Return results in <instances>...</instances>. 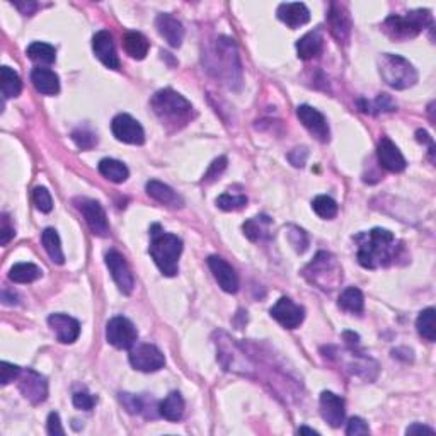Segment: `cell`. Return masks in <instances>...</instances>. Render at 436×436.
Masks as SVG:
<instances>
[{
  "label": "cell",
  "instance_id": "6da1fadb",
  "mask_svg": "<svg viewBox=\"0 0 436 436\" xmlns=\"http://www.w3.org/2000/svg\"><path fill=\"white\" fill-rule=\"evenodd\" d=\"M358 242V262L367 269L385 268L397 257L395 237L385 229H374L370 232L353 237Z\"/></svg>",
  "mask_w": 436,
  "mask_h": 436
},
{
  "label": "cell",
  "instance_id": "7a4b0ae2",
  "mask_svg": "<svg viewBox=\"0 0 436 436\" xmlns=\"http://www.w3.org/2000/svg\"><path fill=\"white\" fill-rule=\"evenodd\" d=\"M152 242H150V256L157 268L164 276L177 275V262H179L181 253H183V240L174 233L162 232L161 225H152L150 229Z\"/></svg>",
  "mask_w": 436,
  "mask_h": 436
},
{
  "label": "cell",
  "instance_id": "3957f363",
  "mask_svg": "<svg viewBox=\"0 0 436 436\" xmlns=\"http://www.w3.org/2000/svg\"><path fill=\"white\" fill-rule=\"evenodd\" d=\"M150 104L162 123L174 126H177V123L186 125L191 118V113H193L191 102L172 89H162V91L155 92Z\"/></svg>",
  "mask_w": 436,
  "mask_h": 436
},
{
  "label": "cell",
  "instance_id": "277c9868",
  "mask_svg": "<svg viewBox=\"0 0 436 436\" xmlns=\"http://www.w3.org/2000/svg\"><path fill=\"white\" fill-rule=\"evenodd\" d=\"M433 24V16L430 10H413L406 16H389L384 23V33L391 40L406 41L416 38L428 26Z\"/></svg>",
  "mask_w": 436,
  "mask_h": 436
},
{
  "label": "cell",
  "instance_id": "5b68a950",
  "mask_svg": "<svg viewBox=\"0 0 436 436\" xmlns=\"http://www.w3.org/2000/svg\"><path fill=\"white\" fill-rule=\"evenodd\" d=\"M303 276L324 292H332L341 283V266L329 253H319L303 269Z\"/></svg>",
  "mask_w": 436,
  "mask_h": 436
},
{
  "label": "cell",
  "instance_id": "8992f818",
  "mask_svg": "<svg viewBox=\"0 0 436 436\" xmlns=\"http://www.w3.org/2000/svg\"><path fill=\"white\" fill-rule=\"evenodd\" d=\"M214 65L211 69L217 70V77L225 80L230 87L233 84H240L242 77V69H240V60L237 55L236 43L229 38H218L215 43Z\"/></svg>",
  "mask_w": 436,
  "mask_h": 436
},
{
  "label": "cell",
  "instance_id": "52a82bcc",
  "mask_svg": "<svg viewBox=\"0 0 436 436\" xmlns=\"http://www.w3.org/2000/svg\"><path fill=\"white\" fill-rule=\"evenodd\" d=\"M380 73L382 79L397 91L409 89L417 82V72L413 63L392 53H385L380 56Z\"/></svg>",
  "mask_w": 436,
  "mask_h": 436
},
{
  "label": "cell",
  "instance_id": "ba28073f",
  "mask_svg": "<svg viewBox=\"0 0 436 436\" xmlns=\"http://www.w3.org/2000/svg\"><path fill=\"white\" fill-rule=\"evenodd\" d=\"M106 339L118 349H131L138 339L137 328L126 317H113L106 325Z\"/></svg>",
  "mask_w": 436,
  "mask_h": 436
},
{
  "label": "cell",
  "instance_id": "9c48e42d",
  "mask_svg": "<svg viewBox=\"0 0 436 436\" xmlns=\"http://www.w3.org/2000/svg\"><path fill=\"white\" fill-rule=\"evenodd\" d=\"M130 363L135 370L150 374V371H157L161 368H164L165 358L164 353L157 346L140 345L130 351Z\"/></svg>",
  "mask_w": 436,
  "mask_h": 436
},
{
  "label": "cell",
  "instance_id": "30bf717a",
  "mask_svg": "<svg viewBox=\"0 0 436 436\" xmlns=\"http://www.w3.org/2000/svg\"><path fill=\"white\" fill-rule=\"evenodd\" d=\"M19 391L31 404L38 406L48 397V382L43 375L27 368L19 375Z\"/></svg>",
  "mask_w": 436,
  "mask_h": 436
},
{
  "label": "cell",
  "instance_id": "8fae6325",
  "mask_svg": "<svg viewBox=\"0 0 436 436\" xmlns=\"http://www.w3.org/2000/svg\"><path fill=\"white\" fill-rule=\"evenodd\" d=\"M106 264H108L109 273H111L113 279H115V283L118 285L119 292H122L123 295H130V293L133 292L135 278L125 257H123L118 251H109V253L106 254Z\"/></svg>",
  "mask_w": 436,
  "mask_h": 436
},
{
  "label": "cell",
  "instance_id": "7c38bea8",
  "mask_svg": "<svg viewBox=\"0 0 436 436\" xmlns=\"http://www.w3.org/2000/svg\"><path fill=\"white\" fill-rule=\"evenodd\" d=\"M79 210L82 214V217L86 218V223L91 229V232L97 237H108L109 236V223L108 217H106L104 208L101 207V203L95 200H84L79 201Z\"/></svg>",
  "mask_w": 436,
  "mask_h": 436
},
{
  "label": "cell",
  "instance_id": "4fadbf2b",
  "mask_svg": "<svg viewBox=\"0 0 436 436\" xmlns=\"http://www.w3.org/2000/svg\"><path fill=\"white\" fill-rule=\"evenodd\" d=\"M271 317L275 321H278L283 328L286 329H297L300 324L303 322V317H306V310L303 307L297 306L292 299L288 297H282L275 306L269 310Z\"/></svg>",
  "mask_w": 436,
  "mask_h": 436
},
{
  "label": "cell",
  "instance_id": "5bb4252c",
  "mask_svg": "<svg viewBox=\"0 0 436 436\" xmlns=\"http://www.w3.org/2000/svg\"><path fill=\"white\" fill-rule=\"evenodd\" d=\"M297 116L302 122V125L317 138L322 144H328L329 137H331V131H329V125L325 116L321 111H317L315 108L308 104H302L297 108Z\"/></svg>",
  "mask_w": 436,
  "mask_h": 436
},
{
  "label": "cell",
  "instance_id": "9a60e30c",
  "mask_svg": "<svg viewBox=\"0 0 436 436\" xmlns=\"http://www.w3.org/2000/svg\"><path fill=\"white\" fill-rule=\"evenodd\" d=\"M111 131L119 141L130 145H141L145 141V131L140 123L130 115H118L111 123Z\"/></svg>",
  "mask_w": 436,
  "mask_h": 436
},
{
  "label": "cell",
  "instance_id": "2e32d148",
  "mask_svg": "<svg viewBox=\"0 0 436 436\" xmlns=\"http://www.w3.org/2000/svg\"><path fill=\"white\" fill-rule=\"evenodd\" d=\"M321 416L329 426L339 428L345 423V399L336 395L334 392H322L321 393Z\"/></svg>",
  "mask_w": 436,
  "mask_h": 436
},
{
  "label": "cell",
  "instance_id": "e0dca14e",
  "mask_svg": "<svg viewBox=\"0 0 436 436\" xmlns=\"http://www.w3.org/2000/svg\"><path fill=\"white\" fill-rule=\"evenodd\" d=\"M48 324L55 332L56 339L63 345L76 343L80 336V324L77 319L67 314H53L48 317Z\"/></svg>",
  "mask_w": 436,
  "mask_h": 436
},
{
  "label": "cell",
  "instance_id": "ac0fdd59",
  "mask_svg": "<svg viewBox=\"0 0 436 436\" xmlns=\"http://www.w3.org/2000/svg\"><path fill=\"white\" fill-rule=\"evenodd\" d=\"M92 49H94L95 56L102 62V65L113 70L119 69V58L116 55L115 41H113V36L109 31L102 30L94 34V38H92Z\"/></svg>",
  "mask_w": 436,
  "mask_h": 436
},
{
  "label": "cell",
  "instance_id": "d6986e66",
  "mask_svg": "<svg viewBox=\"0 0 436 436\" xmlns=\"http://www.w3.org/2000/svg\"><path fill=\"white\" fill-rule=\"evenodd\" d=\"M208 266H210L211 273H214L215 279H217V283L223 292L236 293L239 290V276H237L236 269L223 260V257L210 256L208 257Z\"/></svg>",
  "mask_w": 436,
  "mask_h": 436
},
{
  "label": "cell",
  "instance_id": "ffe728a7",
  "mask_svg": "<svg viewBox=\"0 0 436 436\" xmlns=\"http://www.w3.org/2000/svg\"><path fill=\"white\" fill-rule=\"evenodd\" d=\"M377 157L382 168L387 169L389 172H402L407 165L406 159L395 147V144L385 137L382 138L377 147Z\"/></svg>",
  "mask_w": 436,
  "mask_h": 436
},
{
  "label": "cell",
  "instance_id": "44dd1931",
  "mask_svg": "<svg viewBox=\"0 0 436 436\" xmlns=\"http://www.w3.org/2000/svg\"><path fill=\"white\" fill-rule=\"evenodd\" d=\"M328 23L331 26V33L334 34L339 43H346L351 34V19L349 14L341 3H331V9L328 14Z\"/></svg>",
  "mask_w": 436,
  "mask_h": 436
},
{
  "label": "cell",
  "instance_id": "7402d4cb",
  "mask_svg": "<svg viewBox=\"0 0 436 436\" xmlns=\"http://www.w3.org/2000/svg\"><path fill=\"white\" fill-rule=\"evenodd\" d=\"M155 27H157L159 34L174 48L183 43L184 27L181 21H177L171 14H159L157 19H155Z\"/></svg>",
  "mask_w": 436,
  "mask_h": 436
},
{
  "label": "cell",
  "instance_id": "603a6c76",
  "mask_svg": "<svg viewBox=\"0 0 436 436\" xmlns=\"http://www.w3.org/2000/svg\"><path fill=\"white\" fill-rule=\"evenodd\" d=\"M278 14V19L282 23H285L286 26L297 30V27L303 26L310 21V12H308L306 3L300 2H292V3H282L276 10Z\"/></svg>",
  "mask_w": 436,
  "mask_h": 436
},
{
  "label": "cell",
  "instance_id": "cb8c5ba5",
  "mask_svg": "<svg viewBox=\"0 0 436 436\" xmlns=\"http://www.w3.org/2000/svg\"><path fill=\"white\" fill-rule=\"evenodd\" d=\"M147 193L148 196L154 198L155 201H159L161 205H165L169 208H181L183 207V198L172 190L168 184L161 183V181H148L147 183Z\"/></svg>",
  "mask_w": 436,
  "mask_h": 436
},
{
  "label": "cell",
  "instance_id": "d4e9b609",
  "mask_svg": "<svg viewBox=\"0 0 436 436\" xmlns=\"http://www.w3.org/2000/svg\"><path fill=\"white\" fill-rule=\"evenodd\" d=\"M31 82L36 87L38 92L45 95H55L60 92V79L53 70L49 69H34L31 72Z\"/></svg>",
  "mask_w": 436,
  "mask_h": 436
},
{
  "label": "cell",
  "instance_id": "484cf974",
  "mask_svg": "<svg viewBox=\"0 0 436 436\" xmlns=\"http://www.w3.org/2000/svg\"><path fill=\"white\" fill-rule=\"evenodd\" d=\"M271 225L273 220L268 215H260V217L247 220L242 229L247 239L257 242V240H268L271 237Z\"/></svg>",
  "mask_w": 436,
  "mask_h": 436
},
{
  "label": "cell",
  "instance_id": "4316f807",
  "mask_svg": "<svg viewBox=\"0 0 436 436\" xmlns=\"http://www.w3.org/2000/svg\"><path fill=\"white\" fill-rule=\"evenodd\" d=\"M322 46H324V38H322L321 31H310V33H307L306 36H302L297 41V53H299V58H314V56H317L319 53L322 51Z\"/></svg>",
  "mask_w": 436,
  "mask_h": 436
},
{
  "label": "cell",
  "instance_id": "83f0119b",
  "mask_svg": "<svg viewBox=\"0 0 436 436\" xmlns=\"http://www.w3.org/2000/svg\"><path fill=\"white\" fill-rule=\"evenodd\" d=\"M159 414L168 421H179L184 414V399L179 392H171L159 404Z\"/></svg>",
  "mask_w": 436,
  "mask_h": 436
},
{
  "label": "cell",
  "instance_id": "f1b7e54d",
  "mask_svg": "<svg viewBox=\"0 0 436 436\" xmlns=\"http://www.w3.org/2000/svg\"><path fill=\"white\" fill-rule=\"evenodd\" d=\"M41 242H43V247L46 251V254L49 256L55 264H63L65 262V256H63V251H62V242H60V237L58 232L51 227L43 230L41 233Z\"/></svg>",
  "mask_w": 436,
  "mask_h": 436
},
{
  "label": "cell",
  "instance_id": "f546056e",
  "mask_svg": "<svg viewBox=\"0 0 436 436\" xmlns=\"http://www.w3.org/2000/svg\"><path fill=\"white\" fill-rule=\"evenodd\" d=\"M123 45H125L126 53L135 60H144L145 56H147L148 49H150L148 40L144 34L138 33V31H130V33H126Z\"/></svg>",
  "mask_w": 436,
  "mask_h": 436
},
{
  "label": "cell",
  "instance_id": "4dcf8cb0",
  "mask_svg": "<svg viewBox=\"0 0 436 436\" xmlns=\"http://www.w3.org/2000/svg\"><path fill=\"white\" fill-rule=\"evenodd\" d=\"M99 172L109 179L111 183H125L128 179L130 171L123 162L116 161V159H102L99 162Z\"/></svg>",
  "mask_w": 436,
  "mask_h": 436
},
{
  "label": "cell",
  "instance_id": "1f68e13d",
  "mask_svg": "<svg viewBox=\"0 0 436 436\" xmlns=\"http://www.w3.org/2000/svg\"><path fill=\"white\" fill-rule=\"evenodd\" d=\"M0 87H2V95L5 99L17 97L23 91V82L10 67H2L0 69Z\"/></svg>",
  "mask_w": 436,
  "mask_h": 436
},
{
  "label": "cell",
  "instance_id": "d6a6232c",
  "mask_svg": "<svg viewBox=\"0 0 436 436\" xmlns=\"http://www.w3.org/2000/svg\"><path fill=\"white\" fill-rule=\"evenodd\" d=\"M41 278V269L33 262H19L9 271V279L14 283H33Z\"/></svg>",
  "mask_w": 436,
  "mask_h": 436
},
{
  "label": "cell",
  "instance_id": "836d02e7",
  "mask_svg": "<svg viewBox=\"0 0 436 436\" xmlns=\"http://www.w3.org/2000/svg\"><path fill=\"white\" fill-rule=\"evenodd\" d=\"M339 307L343 310L351 312V314H361L365 307V299L361 290L354 288V286H349L339 297Z\"/></svg>",
  "mask_w": 436,
  "mask_h": 436
},
{
  "label": "cell",
  "instance_id": "e575fe53",
  "mask_svg": "<svg viewBox=\"0 0 436 436\" xmlns=\"http://www.w3.org/2000/svg\"><path fill=\"white\" fill-rule=\"evenodd\" d=\"M435 308H424L420 315H417V321H416V328L420 336H423L426 341L433 343L436 339V324H435Z\"/></svg>",
  "mask_w": 436,
  "mask_h": 436
},
{
  "label": "cell",
  "instance_id": "d590c367",
  "mask_svg": "<svg viewBox=\"0 0 436 436\" xmlns=\"http://www.w3.org/2000/svg\"><path fill=\"white\" fill-rule=\"evenodd\" d=\"M27 55L31 60L38 63H43V65H51L56 60V51L51 45L41 43V41H34L27 46Z\"/></svg>",
  "mask_w": 436,
  "mask_h": 436
},
{
  "label": "cell",
  "instance_id": "8d00e7d4",
  "mask_svg": "<svg viewBox=\"0 0 436 436\" xmlns=\"http://www.w3.org/2000/svg\"><path fill=\"white\" fill-rule=\"evenodd\" d=\"M312 208H314V211L319 215V217L324 220L334 218L339 210L338 203H336L331 196H325V194L315 198V200L312 201Z\"/></svg>",
  "mask_w": 436,
  "mask_h": 436
},
{
  "label": "cell",
  "instance_id": "74e56055",
  "mask_svg": "<svg viewBox=\"0 0 436 436\" xmlns=\"http://www.w3.org/2000/svg\"><path fill=\"white\" fill-rule=\"evenodd\" d=\"M217 207L223 211H237L247 207V198L244 194L223 193L217 198Z\"/></svg>",
  "mask_w": 436,
  "mask_h": 436
},
{
  "label": "cell",
  "instance_id": "f35d334b",
  "mask_svg": "<svg viewBox=\"0 0 436 436\" xmlns=\"http://www.w3.org/2000/svg\"><path fill=\"white\" fill-rule=\"evenodd\" d=\"M33 201L36 205V208L43 214H49L53 210V200H51V194L49 191L46 190L43 186H38L34 187L33 191Z\"/></svg>",
  "mask_w": 436,
  "mask_h": 436
},
{
  "label": "cell",
  "instance_id": "ab89813d",
  "mask_svg": "<svg viewBox=\"0 0 436 436\" xmlns=\"http://www.w3.org/2000/svg\"><path fill=\"white\" fill-rule=\"evenodd\" d=\"M286 236H288L290 244H292V246L295 247L297 253H303V251L307 249L308 239H307V233L303 232L302 229H299V227L290 225L288 227V232H286Z\"/></svg>",
  "mask_w": 436,
  "mask_h": 436
},
{
  "label": "cell",
  "instance_id": "60d3db41",
  "mask_svg": "<svg viewBox=\"0 0 436 436\" xmlns=\"http://www.w3.org/2000/svg\"><path fill=\"white\" fill-rule=\"evenodd\" d=\"M72 140L76 141L77 147L82 148V150H89V148L94 147L97 144V137L94 133L87 130H77L72 133Z\"/></svg>",
  "mask_w": 436,
  "mask_h": 436
},
{
  "label": "cell",
  "instance_id": "b9f144b4",
  "mask_svg": "<svg viewBox=\"0 0 436 436\" xmlns=\"http://www.w3.org/2000/svg\"><path fill=\"white\" fill-rule=\"evenodd\" d=\"M21 368L17 365L7 363V361H2L0 363V384L2 385H9L10 382L17 380L21 375Z\"/></svg>",
  "mask_w": 436,
  "mask_h": 436
},
{
  "label": "cell",
  "instance_id": "7bdbcfd3",
  "mask_svg": "<svg viewBox=\"0 0 436 436\" xmlns=\"http://www.w3.org/2000/svg\"><path fill=\"white\" fill-rule=\"evenodd\" d=\"M227 168V157H218L215 159L214 162L210 164V169L207 171V174L203 177V183H214L217 177L225 171Z\"/></svg>",
  "mask_w": 436,
  "mask_h": 436
},
{
  "label": "cell",
  "instance_id": "ee69618b",
  "mask_svg": "<svg viewBox=\"0 0 436 436\" xmlns=\"http://www.w3.org/2000/svg\"><path fill=\"white\" fill-rule=\"evenodd\" d=\"M95 397L91 395L87 392H76L73 393V406L77 409H82V411H91L92 407L95 406Z\"/></svg>",
  "mask_w": 436,
  "mask_h": 436
},
{
  "label": "cell",
  "instance_id": "f6af8a7d",
  "mask_svg": "<svg viewBox=\"0 0 436 436\" xmlns=\"http://www.w3.org/2000/svg\"><path fill=\"white\" fill-rule=\"evenodd\" d=\"M370 433V428L365 423L361 417H351L348 426H346V435L348 436H356V435H368Z\"/></svg>",
  "mask_w": 436,
  "mask_h": 436
},
{
  "label": "cell",
  "instance_id": "bcb514c9",
  "mask_svg": "<svg viewBox=\"0 0 436 436\" xmlns=\"http://www.w3.org/2000/svg\"><path fill=\"white\" fill-rule=\"evenodd\" d=\"M122 402L131 414H137L144 411V404H141L140 397L133 395V393H122Z\"/></svg>",
  "mask_w": 436,
  "mask_h": 436
},
{
  "label": "cell",
  "instance_id": "7dc6e473",
  "mask_svg": "<svg viewBox=\"0 0 436 436\" xmlns=\"http://www.w3.org/2000/svg\"><path fill=\"white\" fill-rule=\"evenodd\" d=\"M14 227L9 223V217L2 215V225H0V244L7 246L10 242V239L14 237Z\"/></svg>",
  "mask_w": 436,
  "mask_h": 436
},
{
  "label": "cell",
  "instance_id": "c3c4849f",
  "mask_svg": "<svg viewBox=\"0 0 436 436\" xmlns=\"http://www.w3.org/2000/svg\"><path fill=\"white\" fill-rule=\"evenodd\" d=\"M375 109H377V113H392L395 111V104H393L391 95L380 94L375 101Z\"/></svg>",
  "mask_w": 436,
  "mask_h": 436
},
{
  "label": "cell",
  "instance_id": "681fc988",
  "mask_svg": "<svg viewBox=\"0 0 436 436\" xmlns=\"http://www.w3.org/2000/svg\"><path fill=\"white\" fill-rule=\"evenodd\" d=\"M48 433L53 435V436H63V435H65V430H63L62 423H60L58 413H51L48 416Z\"/></svg>",
  "mask_w": 436,
  "mask_h": 436
},
{
  "label": "cell",
  "instance_id": "f907efd6",
  "mask_svg": "<svg viewBox=\"0 0 436 436\" xmlns=\"http://www.w3.org/2000/svg\"><path fill=\"white\" fill-rule=\"evenodd\" d=\"M307 155H308V152H307V148H295V150L292 152V154L288 155V159H292V164L295 165V168H302L303 164H306V161H307Z\"/></svg>",
  "mask_w": 436,
  "mask_h": 436
},
{
  "label": "cell",
  "instance_id": "816d5d0a",
  "mask_svg": "<svg viewBox=\"0 0 436 436\" xmlns=\"http://www.w3.org/2000/svg\"><path fill=\"white\" fill-rule=\"evenodd\" d=\"M407 435H420V433H428V435H435L433 428L426 426V424H421V423H414L413 426H409L406 430Z\"/></svg>",
  "mask_w": 436,
  "mask_h": 436
},
{
  "label": "cell",
  "instance_id": "f5cc1de1",
  "mask_svg": "<svg viewBox=\"0 0 436 436\" xmlns=\"http://www.w3.org/2000/svg\"><path fill=\"white\" fill-rule=\"evenodd\" d=\"M16 7L21 10V12L24 14V16H31V14H33L34 10L38 9V3H34V2H30V3L16 2Z\"/></svg>",
  "mask_w": 436,
  "mask_h": 436
},
{
  "label": "cell",
  "instance_id": "db71d44e",
  "mask_svg": "<svg viewBox=\"0 0 436 436\" xmlns=\"http://www.w3.org/2000/svg\"><path fill=\"white\" fill-rule=\"evenodd\" d=\"M416 140L420 141V144H428L430 147H435L433 140H431V137L428 135V131H424V130H417L416 131Z\"/></svg>",
  "mask_w": 436,
  "mask_h": 436
},
{
  "label": "cell",
  "instance_id": "11a10c76",
  "mask_svg": "<svg viewBox=\"0 0 436 436\" xmlns=\"http://www.w3.org/2000/svg\"><path fill=\"white\" fill-rule=\"evenodd\" d=\"M2 300H3V303H5V306H14V303H17V295H16V293H12V295H10L9 290L3 288L2 290Z\"/></svg>",
  "mask_w": 436,
  "mask_h": 436
},
{
  "label": "cell",
  "instance_id": "9f6ffc18",
  "mask_svg": "<svg viewBox=\"0 0 436 436\" xmlns=\"http://www.w3.org/2000/svg\"><path fill=\"white\" fill-rule=\"evenodd\" d=\"M299 433H300V435H319V431L312 430V428L302 426V428H300V430H299Z\"/></svg>",
  "mask_w": 436,
  "mask_h": 436
}]
</instances>
